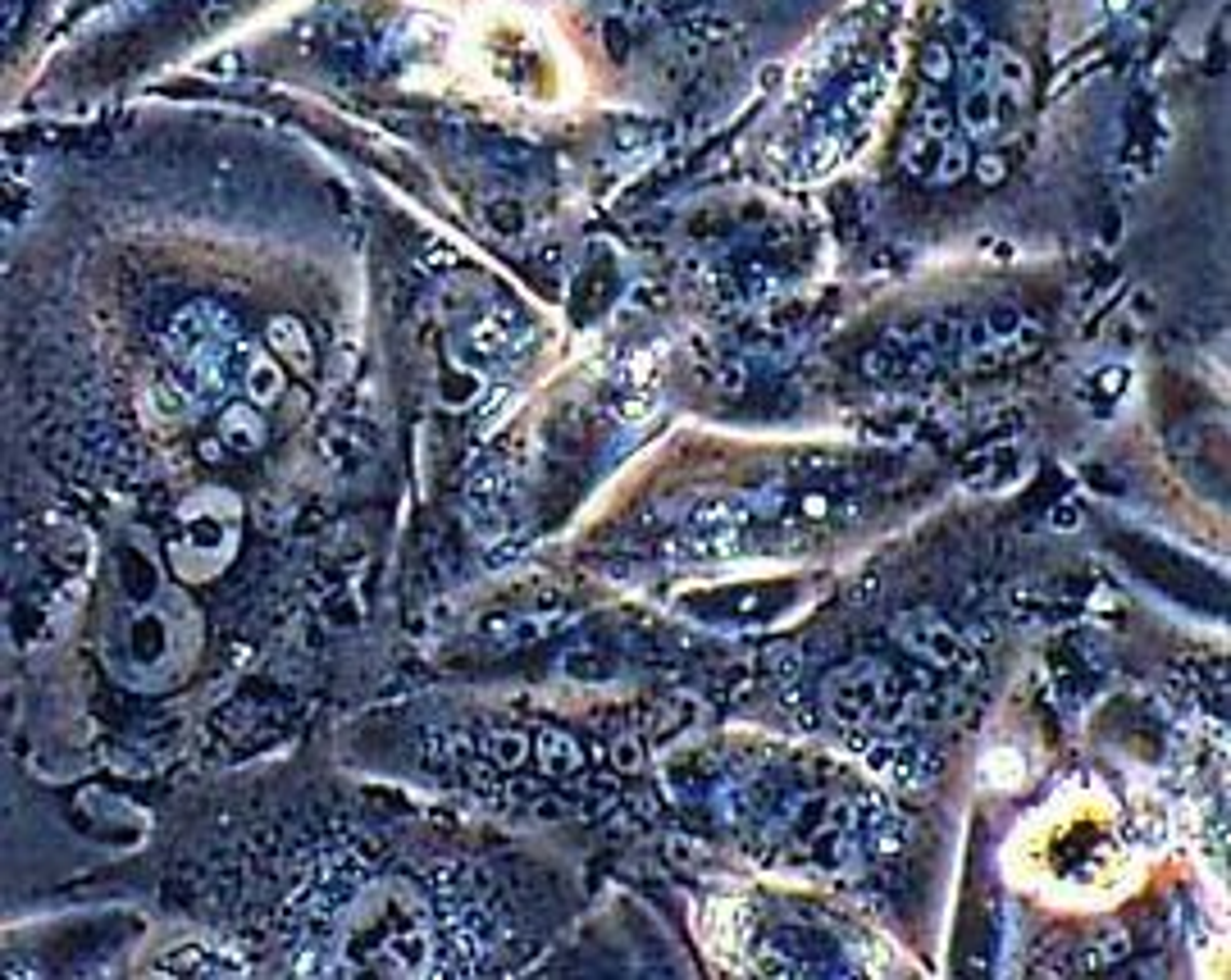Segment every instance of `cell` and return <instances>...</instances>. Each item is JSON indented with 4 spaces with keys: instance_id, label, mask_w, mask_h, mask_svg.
<instances>
[{
    "instance_id": "cell-4",
    "label": "cell",
    "mask_w": 1231,
    "mask_h": 980,
    "mask_svg": "<svg viewBox=\"0 0 1231 980\" xmlns=\"http://www.w3.org/2000/svg\"><path fill=\"white\" fill-rule=\"evenodd\" d=\"M488 752L502 766H516L525 758V739H520V734H488Z\"/></svg>"
},
{
    "instance_id": "cell-1",
    "label": "cell",
    "mask_w": 1231,
    "mask_h": 980,
    "mask_svg": "<svg viewBox=\"0 0 1231 980\" xmlns=\"http://www.w3.org/2000/svg\"><path fill=\"white\" fill-rule=\"evenodd\" d=\"M890 703H894L890 670L876 666V662H862V666L844 670L839 680H830V707H835V717H844V721H853V725L876 721Z\"/></svg>"
},
{
    "instance_id": "cell-3",
    "label": "cell",
    "mask_w": 1231,
    "mask_h": 980,
    "mask_svg": "<svg viewBox=\"0 0 1231 980\" xmlns=\"http://www.w3.org/2000/svg\"><path fill=\"white\" fill-rule=\"evenodd\" d=\"M539 762L547 771H574L580 766V744H574L566 730H547L539 739Z\"/></svg>"
},
{
    "instance_id": "cell-2",
    "label": "cell",
    "mask_w": 1231,
    "mask_h": 980,
    "mask_svg": "<svg viewBox=\"0 0 1231 980\" xmlns=\"http://www.w3.org/2000/svg\"><path fill=\"white\" fill-rule=\"evenodd\" d=\"M903 639H908L921 657H935V662H944L953 652V635L944 629V621H908L903 625Z\"/></svg>"
}]
</instances>
